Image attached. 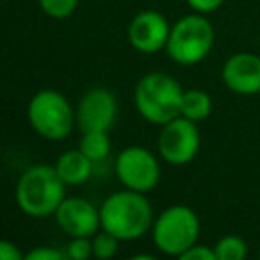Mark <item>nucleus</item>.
I'll return each instance as SVG.
<instances>
[{
  "instance_id": "39448f33",
  "label": "nucleus",
  "mask_w": 260,
  "mask_h": 260,
  "mask_svg": "<svg viewBox=\"0 0 260 260\" xmlns=\"http://www.w3.org/2000/svg\"><path fill=\"white\" fill-rule=\"evenodd\" d=\"M152 242L167 256H179L197 244L201 223L189 205H171L152 221Z\"/></svg>"
},
{
  "instance_id": "f8f14e48",
  "label": "nucleus",
  "mask_w": 260,
  "mask_h": 260,
  "mask_svg": "<svg viewBox=\"0 0 260 260\" xmlns=\"http://www.w3.org/2000/svg\"><path fill=\"white\" fill-rule=\"evenodd\" d=\"M221 81L238 95L260 93V55L250 51L230 55L221 67Z\"/></svg>"
},
{
  "instance_id": "9b49d317",
  "label": "nucleus",
  "mask_w": 260,
  "mask_h": 260,
  "mask_svg": "<svg viewBox=\"0 0 260 260\" xmlns=\"http://www.w3.org/2000/svg\"><path fill=\"white\" fill-rule=\"evenodd\" d=\"M55 219L69 238H91L102 228L100 209L83 197H65L55 211Z\"/></svg>"
},
{
  "instance_id": "f03ea898",
  "label": "nucleus",
  "mask_w": 260,
  "mask_h": 260,
  "mask_svg": "<svg viewBox=\"0 0 260 260\" xmlns=\"http://www.w3.org/2000/svg\"><path fill=\"white\" fill-rule=\"evenodd\" d=\"M183 87L175 77L162 71L146 73L134 87V106L138 114L150 124H167L181 116Z\"/></svg>"
},
{
  "instance_id": "2eb2a0df",
  "label": "nucleus",
  "mask_w": 260,
  "mask_h": 260,
  "mask_svg": "<svg viewBox=\"0 0 260 260\" xmlns=\"http://www.w3.org/2000/svg\"><path fill=\"white\" fill-rule=\"evenodd\" d=\"M79 150L91 160L100 162L110 154V136L106 130H87L79 140Z\"/></svg>"
},
{
  "instance_id": "423d86ee",
  "label": "nucleus",
  "mask_w": 260,
  "mask_h": 260,
  "mask_svg": "<svg viewBox=\"0 0 260 260\" xmlns=\"http://www.w3.org/2000/svg\"><path fill=\"white\" fill-rule=\"evenodd\" d=\"M26 118L39 136L47 140H63L73 130L75 110L63 93L55 89H41L30 98Z\"/></svg>"
},
{
  "instance_id": "ddd939ff",
  "label": "nucleus",
  "mask_w": 260,
  "mask_h": 260,
  "mask_svg": "<svg viewBox=\"0 0 260 260\" xmlns=\"http://www.w3.org/2000/svg\"><path fill=\"white\" fill-rule=\"evenodd\" d=\"M93 162L79 150H65L55 162V171L65 185H81L89 179Z\"/></svg>"
},
{
  "instance_id": "6e6552de",
  "label": "nucleus",
  "mask_w": 260,
  "mask_h": 260,
  "mask_svg": "<svg viewBox=\"0 0 260 260\" xmlns=\"http://www.w3.org/2000/svg\"><path fill=\"white\" fill-rule=\"evenodd\" d=\"M158 154L165 162L173 167H181L191 162L201 146V136L197 130V122L177 116L171 122L162 124L160 134H158Z\"/></svg>"
},
{
  "instance_id": "393cba45",
  "label": "nucleus",
  "mask_w": 260,
  "mask_h": 260,
  "mask_svg": "<svg viewBox=\"0 0 260 260\" xmlns=\"http://www.w3.org/2000/svg\"><path fill=\"white\" fill-rule=\"evenodd\" d=\"M258 260H260V258H258Z\"/></svg>"
},
{
  "instance_id": "4468645a",
  "label": "nucleus",
  "mask_w": 260,
  "mask_h": 260,
  "mask_svg": "<svg viewBox=\"0 0 260 260\" xmlns=\"http://www.w3.org/2000/svg\"><path fill=\"white\" fill-rule=\"evenodd\" d=\"M213 110V102L207 91L203 89H185L183 100H181V116L193 120V122H203L209 118Z\"/></svg>"
},
{
  "instance_id": "5701e85b",
  "label": "nucleus",
  "mask_w": 260,
  "mask_h": 260,
  "mask_svg": "<svg viewBox=\"0 0 260 260\" xmlns=\"http://www.w3.org/2000/svg\"><path fill=\"white\" fill-rule=\"evenodd\" d=\"M0 260H24V254L10 240H0Z\"/></svg>"
},
{
  "instance_id": "f3484780",
  "label": "nucleus",
  "mask_w": 260,
  "mask_h": 260,
  "mask_svg": "<svg viewBox=\"0 0 260 260\" xmlns=\"http://www.w3.org/2000/svg\"><path fill=\"white\" fill-rule=\"evenodd\" d=\"M118 242L120 240L116 236H112L110 232H106V230L93 234L91 236L93 258H98V260H110V258H114L116 252H118Z\"/></svg>"
},
{
  "instance_id": "4be33fe9",
  "label": "nucleus",
  "mask_w": 260,
  "mask_h": 260,
  "mask_svg": "<svg viewBox=\"0 0 260 260\" xmlns=\"http://www.w3.org/2000/svg\"><path fill=\"white\" fill-rule=\"evenodd\" d=\"M193 12H201V14H209V12H215L225 0H185Z\"/></svg>"
},
{
  "instance_id": "aec40b11",
  "label": "nucleus",
  "mask_w": 260,
  "mask_h": 260,
  "mask_svg": "<svg viewBox=\"0 0 260 260\" xmlns=\"http://www.w3.org/2000/svg\"><path fill=\"white\" fill-rule=\"evenodd\" d=\"M24 260H65V254L53 246H37L24 254Z\"/></svg>"
},
{
  "instance_id": "dca6fc26",
  "label": "nucleus",
  "mask_w": 260,
  "mask_h": 260,
  "mask_svg": "<svg viewBox=\"0 0 260 260\" xmlns=\"http://www.w3.org/2000/svg\"><path fill=\"white\" fill-rule=\"evenodd\" d=\"M213 252L217 260H246L248 258V244L244 238L228 234L221 236L213 244Z\"/></svg>"
},
{
  "instance_id": "9d476101",
  "label": "nucleus",
  "mask_w": 260,
  "mask_h": 260,
  "mask_svg": "<svg viewBox=\"0 0 260 260\" xmlns=\"http://www.w3.org/2000/svg\"><path fill=\"white\" fill-rule=\"evenodd\" d=\"M171 35V24L165 14L156 10L138 12L128 24V41L138 53H158L167 47Z\"/></svg>"
},
{
  "instance_id": "6ab92c4d",
  "label": "nucleus",
  "mask_w": 260,
  "mask_h": 260,
  "mask_svg": "<svg viewBox=\"0 0 260 260\" xmlns=\"http://www.w3.org/2000/svg\"><path fill=\"white\" fill-rule=\"evenodd\" d=\"M65 254L69 260H89L93 256L91 238H71Z\"/></svg>"
},
{
  "instance_id": "20e7f679",
  "label": "nucleus",
  "mask_w": 260,
  "mask_h": 260,
  "mask_svg": "<svg viewBox=\"0 0 260 260\" xmlns=\"http://www.w3.org/2000/svg\"><path fill=\"white\" fill-rule=\"evenodd\" d=\"M215 41V32L205 14L193 12L181 16L171 24V35L167 41V55L179 65H197L201 63Z\"/></svg>"
},
{
  "instance_id": "412c9836",
  "label": "nucleus",
  "mask_w": 260,
  "mask_h": 260,
  "mask_svg": "<svg viewBox=\"0 0 260 260\" xmlns=\"http://www.w3.org/2000/svg\"><path fill=\"white\" fill-rule=\"evenodd\" d=\"M177 260H217V258H215L213 248L195 244V246H191L189 250H185L183 254H179Z\"/></svg>"
},
{
  "instance_id": "7ed1b4c3",
  "label": "nucleus",
  "mask_w": 260,
  "mask_h": 260,
  "mask_svg": "<svg viewBox=\"0 0 260 260\" xmlns=\"http://www.w3.org/2000/svg\"><path fill=\"white\" fill-rule=\"evenodd\" d=\"M65 199V183L57 175L55 167L32 165L16 183V203L22 213L30 217L55 215L57 207Z\"/></svg>"
},
{
  "instance_id": "b1692460",
  "label": "nucleus",
  "mask_w": 260,
  "mask_h": 260,
  "mask_svg": "<svg viewBox=\"0 0 260 260\" xmlns=\"http://www.w3.org/2000/svg\"><path fill=\"white\" fill-rule=\"evenodd\" d=\"M128 260H156L152 254H134V256H130Z\"/></svg>"
},
{
  "instance_id": "1a4fd4ad",
  "label": "nucleus",
  "mask_w": 260,
  "mask_h": 260,
  "mask_svg": "<svg viewBox=\"0 0 260 260\" xmlns=\"http://www.w3.org/2000/svg\"><path fill=\"white\" fill-rule=\"evenodd\" d=\"M118 114V100L106 87H91L87 89L75 110V124L87 130H110L116 122Z\"/></svg>"
},
{
  "instance_id": "0eeeda50",
  "label": "nucleus",
  "mask_w": 260,
  "mask_h": 260,
  "mask_svg": "<svg viewBox=\"0 0 260 260\" xmlns=\"http://www.w3.org/2000/svg\"><path fill=\"white\" fill-rule=\"evenodd\" d=\"M114 169L120 183L126 189L138 191V193L152 191L160 179V165L156 156L148 148L138 144L126 146L124 150H120L116 156Z\"/></svg>"
},
{
  "instance_id": "f257e3e1",
  "label": "nucleus",
  "mask_w": 260,
  "mask_h": 260,
  "mask_svg": "<svg viewBox=\"0 0 260 260\" xmlns=\"http://www.w3.org/2000/svg\"><path fill=\"white\" fill-rule=\"evenodd\" d=\"M152 205L146 195L138 191H116L100 205L102 230L110 232L118 240H138L152 228Z\"/></svg>"
},
{
  "instance_id": "a211bd4d",
  "label": "nucleus",
  "mask_w": 260,
  "mask_h": 260,
  "mask_svg": "<svg viewBox=\"0 0 260 260\" xmlns=\"http://www.w3.org/2000/svg\"><path fill=\"white\" fill-rule=\"evenodd\" d=\"M79 0H39L41 10L51 18H67L75 12Z\"/></svg>"
}]
</instances>
